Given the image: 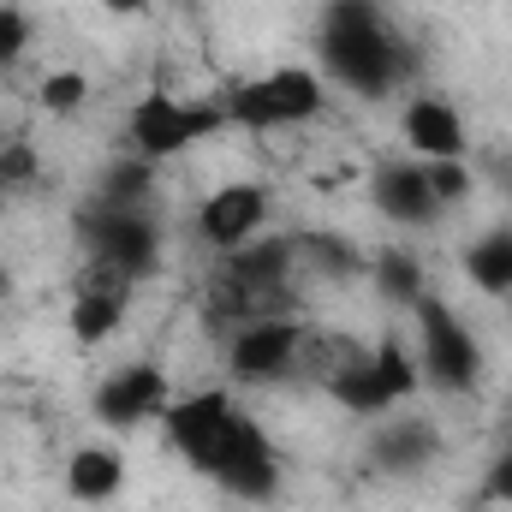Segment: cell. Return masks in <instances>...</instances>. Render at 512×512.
Segmentation results:
<instances>
[{
  "label": "cell",
  "instance_id": "obj_17",
  "mask_svg": "<svg viewBox=\"0 0 512 512\" xmlns=\"http://www.w3.org/2000/svg\"><path fill=\"white\" fill-rule=\"evenodd\" d=\"M96 203H102V209H137V215H149V203H155V161L131 155V161L102 167V179H96Z\"/></svg>",
  "mask_w": 512,
  "mask_h": 512
},
{
  "label": "cell",
  "instance_id": "obj_6",
  "mask_svg": "<svg viewBox=\"0 0 512 512\" xmlns=\"http://www.w3.org/2000/svg\"><path fill=\"white\" fill-rule=\"evenodd\" d=\"M167 405H173V387H167L161 364H126L108 382H96V399H90L96 423H108V429H137V423L161 417Z\"/></svg>",
  "mask_w": 512,
  "mask_h": 512
},
{
  "label": "cell",
  "instance_id": "obj_19",
  "mask_svg": "<svg viewBox=\"0 0 512 512\" xmlns=\"http://www.w3.org/2000/svg\"><path fill=\"white\" fill-rule=\"evenodd\" d=\"M292 245H298L304 274H322V280H358V274L370 268V256H358L352 239H340V233H304V239H292Z\"/></svg>",
  "mask_w": 512,
  "mask_h": 512
},
{
  "label": "cell",
  "instance_id": "obj_25",
  "mask_svg": "<svg viewBox=\"0 0 512 512\" xmlns=\"http://www.w3.org/2000/svg\"><path fill=\"white\" fill-rule=\"evenodd\" d=\"M36 173H42L36 143H30V137H6V143H0V179H6V185H30Z\"/></svg>",
  "mask_w": 512,
  "mask_h": 512
},
{
  "label": "cell",
  "instance_id": "obj_12",
  "mask_svg": "<svg viewBox=\"0 0 512 512\" xmlns=\"http://www.w3.org/2000/svg\"><path fill=\"white\" fill-rule=\"evenodd\" d=\"M441 447L447 441H441V429L429 417H399V423H387L382 435L370 441V459L387 477H417V471H429L441 459Z\"/></svg>",
  "mask_w": 512,
  "mask_h": 512
},
{
  "label": "cell",
  "instance_id": "obj_23",
  "mask_svg": "<svg viewBox=\"0 0 512 512\" xmlns=\"http://www.w3.org/2000/svg\"><path fill=\"white\" fill-rule=\"evenodd\" d=\"M221 102H227V126H245V131H280L274 96H268V84H262V78L239 84V90H227Z\"/></svg>",
  "mask_w": 512,
  "mask_h": 512
},
{
  "label": "cell",
  "instance_id": "obj_8",
  "mask_svg": "<svg viewBox=\"0 0 512 512\" xmlns=\"http://www.w3.org/2000/svg\"><path fill=\"white\" fill-rule=\"evenodd\" d=\"M399 131H405L411 155H423V161H465V149H471L465 114L447 96H411L399 114Z\"/></svg>",
  "mask_w": 512,
  "mask_h": 512
},
{
  "label": "cell",
  "instance_id": "obj_13",
  "mask_svg": "<svg viewBox=\"0 0 512 512\" xmlns=\"http://www.w3.org/2000/svg\"><path fill=\"white\" fill-rule=\"evenodd\" d=\"M215 483L239 501H274L280 495V453L268 447V435L256 423H245V435H239V447H233V459L221 465Z\"/></svg>",
  "mask_w": 512,
  "mask_h": 512
},
{
  "label": "cell",
  "instance_id": "obj_2",
  "mask_svg": "<svg viewBox=\"0 0 512 512\" xmlns=\"http://www.w3.org/2000/svg\"><path fill=\"white\" fill-rule=\"evenodd\" d=\"M161 423H167L173 453H179L191 471L221 477V465L233 459V447H239V435H245V423H251V417H239V411H233V399L209 387V393L173 399V405L161 411Z\"/></svg>",
  "mask_w": 512,
  "mask_h": 512
},
{
  "label": "cell",
  "instance_id": "obj_24",
  "mask_svg": "<svg viewBox=\"0 0 512 512\" xmlns=\"http://www.w3.org/2000/svg\"><path fill=\"white\" fill-rule=\"evenodd\" d=\"M423 173H429V191H435V203H441V209H459V203L477 191L471 161H423Z\"/></svg>",
  "mask_w": 512,
  "mask_h": 512
},
{
  "label": "cell",
  "instance_id": "obj_10",
  "mask_svg": "<svg viewBox=\"0 0 512 512\" xmlns=\"http://www.w3.org/2000/svg\"><path fill=\"white\" fill-rule=\"evenodd\" d=\"M191 143H197V137H191V114H185L179 96L149 90V96L131 108V149H137L143 161H173V155H185Z\"/></svg>",
  "mask_w": 512,
  "mask_h": 512
},
{
  "label": "cell",
  "instance_id": "obj_30",
  "mask_svg": "<svg viewBox=\"0 0 512 512\" xmlns=\"http://www.w3.org/2000/svg\"><path fill=\"white\" fill-rule=\"evenodd\" d=\"M364 6H376V12H382V6H393V0H364Z\"/></svg>",
  "mask_w": 512,
  "mask_h": 512
},
{
  "label": "cell",
  "instance_id": "obj_32",
  "mask_svg": "<svg viewBox=\"0 0 512 512\" xmlns=\"http://www.w3.org/2000/svg\"><path fill=\"white\" fill-rule=\"evenodd\" d=\"M0 191H6V179H0Z\"/></svg>",
  "mask_w": 512,
  "mask_h": 512
},
{
  "label": "cell",
  "instance_id": "obj_28",
  "mask_svg": "<svg viewBox=\"0 0 512 512\" xmlns=\"http://www.w3.org/2000/svg\"><path fill=\"white\" fill-rule=\"evenodd\" d=\"M185 114H191V137H197V143L227 126V102H221V96H209V102H185Z\"/></svg>",
  "mask_w": 512,
  "mask_h": 512
},
{
  "label": "cell",
  "instance_id": "obj_15",
  "mask_svg": "<svg viewBox=\"0 0 512 512\" xmlns=\"http://www.w3.org/2000/svg\"><path fill=\"white\" fill-rule=\"evenodd\" d=\"M465 280L489 298H512V227H489L465 245Z\"/></svg>",
  "mask_w": 512,
  "mask_h": 512
},
{
  "label": "cell",
  "instance_id": "obj_4",
  "mask_svg": "<svg viewBox=\"0 0 512 512\" xmlns=\"http://www.w3.org/2000/svg\"><path fill=\"white\" fill-rule=\"evenodd\" d=\"M78 233H84L90 262H96V268H108V274H120V280H143V274H155V268H161V245H167V233H161V221H155V215L90 203V209L78 215Z\"/></svg>",
  "mask_w": 512,
  "mask_h": 512
},
{
  "label": "cell",
  "instance_id": "obj_11",
  "mask_svg": "<svg viewBox=\"0 0 512 512\" xmlns=\"http://www.w3.org/2000/svg\"><path fill=\"white\" fill-rule=\"evenodd\" d=\"M126 286L131 280L108 274V268H96V280H90V286L72 298V310H66L78 346H108V340L126 328Z\"/></svg>",
  "mask_w": 512,
  "mask_h": 512
},
{
  "label": "cell",
  "instance_id": "obj_20",
  "mask_svg": "<svg viewBox=\"0 0 512 512\" xmlns=\"http://www.w3.org/2000/svg\"><path fill=\"white\" fill-rule=\"evenodd\" d=\"M334 399H340L352 417H382V411H393L387 393H382V382H376V370H370V352L352 358V364L334 376Z\"/></svg>",
  "mask_w": 512,
  "mask_h": 512
},
{
  "label": "cell",
  "instance_id": "obj_9",
  "mask_svg": "<svg viewBox=\"0 0 512 512\" xmlns=\"http://www.w3.org/2000/svg\"><path fill=\"white\" fill-rule=\"evenodd\" d=\"M370 197H376V209H382L387 221H399V227H435L441 221V203L429 191L423 161H382Z\"/></svg>",
  "mask_w": 512,
  "mask_h": 512
},
{
  "label": "cell",
  "instance_id": "obj_21",
  "mask_svg": "<svg viewBox=\"0 0 512 512\" xmlns=\"http://www.w3.org/2000/svg\"><path fill=\"white\" fill-rule=\"evenodd\" d=\"M370 370H376V382H382L387 405H399V399H411L417 393V364H411V352L399 346V334H387V340H376V352H370Z\"/></svg>",
  "mask_w": 512,
  "mask_h": 512
},
{
  "label": "cell",
  "instance_id": "obj_31",
  "mask_svg": "<svg viewBox=\"0 0 512 512\" xmlns=\"http://www.w3.org/2000/svg\"><path fill=\"white\" fill-rule=\"evenodd\" d=\"M0 298H6V274H0Z\"/></svg>",
  "mask_w": 512,
  "mask_h": 512
},
{
  "label": "cell",
  "instance_id": "obj_5",
  "mask_svg": "<svg viewBox=\"0 0 512 512\" xmlns=\"http://www.w3.org/2000/svg\"><path fill=\"white\" fill-rule=\"evenodd\" d=\"M304 352V322L292 310H274V316H251L233 328L227 340V370L239 382H280Z\"/></svg>",
  "mask_w": 512,
  "mask_h": 512
},
{
  "label": "cell",
  "instance_id": "obj_29",
  "mask_svg": "<svg viewBox=\"0 0 512 512\" xmlns=\"http://www.w3.org/2000/svg\"><path fill=\"white\" fill-rule=\"evenodd\" d=\"M114 18H137V12H149V0H102Z\"/></svg>",
  "mask_w": 512,
  "mask_h": 512
},
{
  "label": "cell",
  "instance_id": "obj_1",
  "mask_svg": "<svg viewBox=\"0 0 512 512\" xmlns=\"http://www.w3.org/2000/svg\"><path fill=\"white\" fill-rule=\"evenodd\" d=\"M316 48H322V72L334 84H346L352 96H364V102H382V96L399 90V78H411V48L364 0H328Z\"/></svg>",
  "mask_w": 512,
  "mask_h": 512
},
{
  "label": "cell",
  "instance_id": "obj_7",
  "mask_svg": "<svg viewBox=\"0 0 512 512\" xmlns=\"http://www.w3.org/2000/svg\"><path fill=\"white\" fill-rule=\"evenodd\" d=\"M262 221H268V191L262 185H221V191H209L203 203H197V233H203V245H215V251H239V245H251L256 233H262Z\"/></svg>",
  "mask_w": 512,
  "mask_h": 512
},
{
  "label": "cell",
  "instance_id": "obj_18",
  "mask_svg": "<svg viewBox=\"0 0 512 512\" xmlns=\"http://www.w3.org/2000/svg\"><path fill=\"white\" fill-rule=\"evenodd\" d=\"M364 274H370L376 298H382V304H399V310H411V304L429 292V286H423V262L411 251H376Z\"/></svg>",
  "mask_w": 512,
  "mask_h": 512
},
{
  "label": "cell",
  "instance_id": "obj_22",
  "mask_svg": "<svg viewBox=\"0 0 512 512\" xmlns=\"http://www.w3.org/2000/svg\"><path fill=\"white\" fill-rule=\"evenodd\" d=\"M36 102H42V114L72 120V114H84V108H90V78H84V72H72V66H60V72H48V78L36 84Z\"/></svg>",
  "mask_w": 512,
  "mask_h": 512
},
{
  "label": "cell",
  "instance_id": "obj_27",
  "mask_svg": "<svg viewBox=\"0 0 512 512\" xmlns=\"http://www.w3.org/2000/svg\"><path fill=\"white\" fill-rule=\"evenodd\" d=\"M483 501L512 507V447H507V453H495V465L483 471Z\"/></svg>",
  "mask_w": 512,
  "mask_h": 512
},
{
  "label": "cell",
  "instance_id": "obj_3",
  "mask_svg": "<svg viewBox=\"0 0 512 512\" xmlns=\"http://www.w3.org/2000/svg\"><path fill=\"white\" fill-rule=\"evenodd\" d=\"M411 310H417V376L429 387H441V393H471V387L483 382V346H477V334L441 298H429V292Z\"/></svg>",
  "mask_w": 512,
  "mask_h": 512
},
{
  "label": "cell",
  "instance_id": "obj_14",
  "mask_svg": "<svg viewBox=\"0 0 512 512\" xmlns=\"http://www.w3.org/2000/svg\"><path fill=\"white\" fill-rule=\"evenodd\" d=\"M120 489H126V453L120 447L90 441L66 459V495L78 507H108V501H120Z\"/></svg>",
  "mask_w": 512,
  "mask_h": 512
},
{
  "label": "cell",
  "instance_id": "obj_16",
  "mask_svg": "<svg viewBox=\"0 0 512 512\" xmlns=\"http://www.w3.org/2000/svg\"><path fill=\"white\" fill-rule=\"evenodd\" d=\"M262 84H268V96H274L280 126H310V120L328 108V90H322V78H316L310 66H280V72H268Z\"/></svg>",
  "mask_w": 512,
  "mask_h": 512
},
{
  "label": "cell",
  "instance_id": "obj_26",
  "mask_svg": "<svg viewBox=\"0 0 512 512\" xmlns=\"http://www.w3.org/2000/svg\"><path fill=\"white\" fill-rule=\"evenodd\" d=\"M30 48V18L18 6H0V66H12Z\"/></svg>",
  "mask_w": 512,
  "mask_h": 512
}]
</instances>
